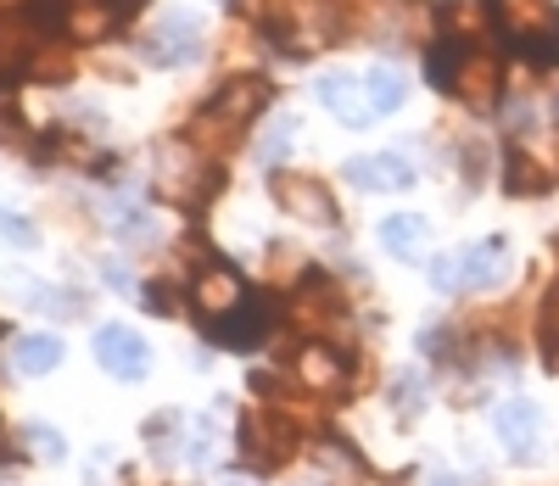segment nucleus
I'll return each mask as SVG.
<instances>
[{
  "instance_id": "nucleus-32",
  "label": "nucleus",
  "mask_w": 559,
  "mask_h": 486,
  "mask_svg": "<svg viewBox=\"0 0 559 486\" xmlns=\"http://www.w3.org/2000/svg\"><path fill=\"white\" fill-rule=\"evenodd\" d=\"M7 453H12V448H7V442H0V459H7Z\"/></svg>"
},
{
  "instance_id": "nucleus-13",
  "label": "nucleus",
  "mask_w": 559,
  "mask_h": 486,
  "mask_svg": "<svg viewBox=\"0 0 559 486\" xmlns=\"http://www.w3.org/2000/svg\"><path fill=\"white\" fill-rule=\"evenodd\" d=\"M537 425H543V414H537V403L532 398H509L498 414H492V430H498V442L515 453L521 464H532L537 459Z\"/></svg>"
},
{
  "instance_id": "nucleus-6",
  "label": "nucleus",
  "mask_w": 559,
  "mask_h": 486,
  "mask_svg": "<svg viewBox=\"0 0 559 486\" xmlns=\"http://www.w3.org/2000/svg\"><path fill=\"white\" fill-rule=\"evenodd\" d=\"M269 102H274V84H269L263 73H241V79H218V90L207 95L202 112H213V118H224V123L247 129Z\"/></svg>"
},
{
  "instance_id": "nucleus-23",
  "label": "nucleus",
  "mask_w": 559,
  "mask_h": 486,
  "mask_svg": "<svg viewBox=\"0 0 559 486\" xmlns=\"http://www.w3.org/2000/svg\"><path fill=\"white\" fill-rule=\"evenodd\" d=\"M140 297H146V308H152V313L174 319V313L191 308V285H174V280H146V285H140Z\"/></svg>"
},
{
  "instance_id": "nucleus-21",
  "label": "nucleus",
  "mask_w": 559,
  "mask_h": 486,
  "mask_svg": "<svg viewBox=\"0 0 559 486\" xmlns=\"http://www.w3.org/2000/svg\"><path fill=\"white\" fill-rule=\"evenodd\" d=\"M426 218H414V213H392L381 218V247L397 252V258H419V247H426Z\"/></svg>"
},
{
  "instance_id": "nucleus-29",
  "label": "nucleus",
  "mask_w": 559,
  "mask_h": 486,
  "mask_svg": "<svg viewBox=\"0 0 559 486\" xmlns=\"http://www.w3.org/2000/svg\"><path fill=\"white\" fill-rule=\"evenodd\" d=\"M102 280H107L112 291H134V274H129L123 263H102Z\"/></svg>"
},
{
  "instance_id": "nucleus-3",
  "label": "nucleus",
  "mask_w": 559,
  "mask_h": 486,
  "mask_svg": "<svg viewBox=\"0 0 559 486\" xmlns=\"http://www.w3.org/2000/svg\"><path fill=\"white\" fill-rule=\"evenodd\" d=\"M236 453H241L247 470L269 475V470H280V464L297 453V425L280 419V414H241V425H236Z\"/></svg>"
},
{
  "instance_id": "nucleus-1",
  "label": "nucleus",
  "mask_w": 559,
  "mask_h": 486,
  "mask_svg": "<svg viewBox=\"0 0 559 486\" xmlns=\"http://www.w3.org/2000/svg\"><path fill=\"white\" fill-rule=\"evenodd\" d=\"M224 190V174L218 163H202V152H191V145H168L163 163H157V197L185 208V213H202L213 197Z\"/></svg>"
},
{
  "instance_id": "nucleus-18",
  "label": "nucleus",
  "mask_w": 559,
  "mask_h": 486,
  "mask_svg": "<svg viewBox=\"0 0 559 486\" xmlns=\"http://www.w3.org/2000/svg\"><path fill=\"white\" fill-rule=\"evenodd\" d=\"M12 364H17L23 375H51V369L62 364V335H45V330L17 335V342H12Z\"/></svg>"
},
{
  "instance_id": "nucleus-8",
  "label": "nucleus",
  "mask_w": 559,
  "mask_h": 486,
  "mask_svg": "<svg viewBox=\"0 0 559 486\" xmlns=\"http://www.w3.org/2000/svg\"><path fill=\"white\" fill-rule=\"evenodd\" d=\"M241 303H247V285H241V274L229 263H213V269L191 274V308H197L202 324H218L224 313H236Z\"/></svg>"
},
{
  "instance_id": "nucleus-25",
  "label": "nucleus",
  "mask_w": 559,
  "mask_h": 486,
  "mask_svg": "<svg viewBox=\"0 0 559 486\" xmlns=\"http://www.w3.org/2000/svg\"><path fill=\"white\" fill-rule=\"evenodd\" d=\"M0 247H17V252H28V247H39V229H34L23 213L0 208Z\"/></svg>"
},
{
  "instance_id": "nucleus-2",
  "label": "nucleus",
  "mask_w": 559,
  "mask_h": 486,
  "mask_svg": "<svg viewBox=\"0 0 559 486\" xmlns=\"http://www.w3.org/2000/svg\"><path fill=\"white\" fill-rule=\"evenodd\" d=\"M269 197H274L280 213L297 218V224H319V229H336V224H342V208H336V197H331V185L313 179V174L274 168V174H269Z\"/></svg>"
},
{
  "instance_id": "nucleus-20",
  "label": "nucleus",
  "mask_w": 559,
  "mask_h": 486,
  "mask_svg": "<svg viewBox=\"0 0 559 486\" xmlns=\"http://www.w3.org/2000/svg\"><path fill=\"white\" fill-rule=\"evenodd\" d=\"M364 102H369V112H397L403 102H408V84H403V73L397 68H369L364 73Z\"/></svg>"
},
{
  "instance_id": "nucleus-33",
  "label": "nucleus",
  "mask_w": 559,
  "mask_h": 486,
  "mask_svg": "<svg viewBox=\"0 0 559 486\" xmlns=\"http://www.w3.org/2000/svg\"><path fill=\"white\" fill-rule=\"evenodd\" d=\"M0 335H7V324H0Z\"/></svg>"
},
{
  "instance_id": "nucleus-11",
  "label": "nucleus",
  "mask_w": 559,
  "mask_h": 486,
  "mask_svg": "<svg viewBox=\"0 0 559 486\" xmlns=\"http://www.w3.org/2000/svg\"><path fill=\"white\" fill-rule=\"evenodd\" d=\"M498 84H503V68H498V57H487V51H471V57L459 62V73H453L448 95H459L464 107L487 112V107H498Z\"/></svg>"
},
{
  "instance_id": "nucleus-24",
  "label": "nucleus",
  "mask_w": 559,
  "mask_h": 486,
  "mask_svg": "<svg viewBox=\"0 0 559 486\" xmlns=\"http://www.w3.org/2000/svg\"><path fill=\"white\" fill-rule=\"evenodd\" d=\"M23 442H28V453L45 459V464H62V459H68V436L51 430V425H23Z\"/></svg>"
},
{
  "instance_id": "nucleus-5",
  "label": "nucleus",
  "mask_w": 559,
  "mask_h": 486,
  "mask_svg": "<svg viewBox=\"0 0 559 486\" xmlns=\"http://www.w3.org/2000/svg\"><path fill=\"white\" fill-rule=\"evenodd\" d=\"M347 319V297L336 291V280L324 269H302L297 291H292V324L297 330H324Z\"/></svg>"
},
{
  "instance_id": "nucleus-10",
  "label": "nucleus",
  "mask_w": 559,
  "mask_h": 486,
  "mask_svg": "<svg viewBox=\"0 0 559 486\" xmlns=\"http://www.w3.org/2000/svg\"><path fill=\"white\" fill-rule=\"evenodd\" d=\"M487 12L503 34H515V45L559 34V7L554 0H487Z\"/></svg>"
},
{
  "instance_id": "nucleus-22",
  "label": "nucleus",
  "mask_w": 559,
  "mask_h": 486,
  "mask_svg": "<svg viewBox=\"0 0 559 486\" xmlns=\"http://www.w3.org/2000/svg\"><path fill=\"white\" fill-rule=\"evenodd\" d=\"M23 79H28V84H68V79H73V57H68L62 45L51 39V45H39V51L28 57Z\"/></svg>"
},
{
  "instance_id": "nucleus-7",
  "label": "nucleus",
  "mask_w": 559,
  "mask_h": 486,
  "mask_svg": "<svg viewBox=\"0 0 559 486\" xmlns=\"http://www.w3.org/2000/svg\"><path fill=\"white\" fill-rule=\"evenodd\" d=\"M207 330V342L218 347H258L263 335L274 330V297L269 291H247V303L236 313H224L218 324H202Z\"/></svg>"
},
{
  "instance_id": "nucleus-12",
  "label": "nucleus",
  "mask_w": 559,
  "mask_h": 486,
  "mask_svg": "<svg viewBox=\"0 0 559 486\" xmlns=\"http://www.w3.org/2000/svg\"><path fill=\"white\" fill-rule=\"evenodd\" d=\"M292 369H297V380L308 386V392H342L347 386V375H353V364H347V353H336V347H324V342H308V347H297L292 353Z\"/></svg>"
},
{
  "instance_id": "nucleus-19",
  "label": "nucleus",
  "mask_w": 559,
  "mask_h": 486,
  "mask_svg": "<svg viewBox=\"0 0 559 486\" xmlns=\"http://www.w3.org/2000/svg\"><path fill=\"white\" fill-rule=\"evenodd\" d=\"M559 179L537 163V157H526V152H509V163H503V190L509 197H543V190H554Z\"/></svg>"
},
{
  "instance_id": "nucleus-30",
  "label": "nucleus",
  "mask_w": 559,
  "mask_h": 486,
  "mask_svg": "<svg viewBox=\"0 0 559 486\" xmlns=\"http://www.w3.org/2000/svg\"><path fill=\"white\" fill-rule=\"evenodd\" d=\"M543 364H548V369L559 375V342H554V347H543Z\"/></svg>"
},
{
  "instance_id": "nucleus-16",
  "label": "nucleus",
  "mask_w": 559,
  "mask_h": 486,
  "mask_svg": "<svg viewBox=\"0 0 559 486\" xmlns=\"http://www.w3.org/2000/svg\"><path fill=\"white\" fill-rule=\"evenodd\" d=\"M503 274H509V247H503V240H481V247L459 252V285L464 291H487Z\"/></svg>"
},
{
  "instance_id": "nucleus-26",
  "label": "nucleus",
  "mask_w": 559,
  "mask_h": 486,
  "mask_svg": "<svg viewBox=\"0 0 559 486\" xmlns=\"http://www.w3.org/2000/svg\"><path fill=\"white\" fill-rule=\"evenodd\" d=\"M292 129H297L292 118H280V129H274V134L263 140V163H269V168H274L280 157H286V152H292Z\"/></svg>"
},
{
  "instance_id": "nucleus-17",
  "label": "nucleus",
  "mask_w": 559,
  "mask_h": 486,
  "mask_svg": "<svg viewBox=\"0 0 559 486\" xmlns=\"http://www.w3.org/2000/svg\"><path fill=\"white\" fill-rule=\"evenodd\" d=\"M313 464H319V475L331 481V486H358V481H364V459L342 442V436H324V442H313Z\"/></svg>"
},
{
  "instance_id": "nucleus-27",
  "label": "nucleus",
  "mask_w": 559,
  "mask_h": 486,
  "mask_svg": "<svg viewBox=\"0 0 559 486\" xmlns=\"http://www.w3.org/2000/svg\"><path fill=\"white\" fill-rule=\"evenodd\" d=\"M431 285H437V291H464V285H459V252L431 258Z\"/></svg>"
},
{
  "instance_id": "nucleus-15",
  "label": "nucleus",
  "mask_w": 559,
  "mask_h": 486,
  "mask_svg": "<svg viewBox=\"0 0 559 486\" xmlns=\"http://www.w3.org/2000/svg\"><path fill=\"white\" fill-rule=\"evenodd\" d=\"M342 174H347L358 190H414V168H408V157H397V152H381V157H353Z\"/></svg>"
},
{
  "instance_id": "nucleus-34",
  "label": "nucleus",
  "mask_w": 559,
  "mask_h": 486,
  "mask_svg": "<svg viewBox=\"0 0 559 486\" xmlns=\"http://www.w3.org/2000/svg\"><path fill=\"white\" fill-rule=\"evenodd\" d=\"M229 486H236V481H229Z\"/></svg>"
},
{
  "instance_id": "nucleus-28",
  "label": "nucleus",
  "mask_w": 559,
  "mask_h": 486,
  "mask_svg": "<svg viewBox=\"0 0 559 486\" xmlns=\"http://www.w3.org/2000/svg\"><path fill=\"white\" fill-rule=\"evenodd\" d=\"M397 414H419V375H397Z\"/></svg>"
},
{
  "instance_id": "nucleus-31",
  "label": "nucleus",
  "mask_w": 559,
  "mask_h": 486,
  "mask_svg": "<svg viewBox=\"0 0 559 486\" xmlns=\"http://www.w3.org/2000/svg\"><path fill=\"white\" fill-rule=\"evenodd\" d=\"M431 486H459V475H431Z\"/></svg>"
},
{
  "instance_id": "nucleus-4",
  "label": "nucleus",
  "mask_w": 559,
  "mask_h": 486,
  "mask_svg": "<svg viewBox=\"0 0 559 486\" xmlns=\"http://www.w3.org/2000/svg\"><path fill=\"white\" fill-rule=\"evenodd\" d=\"M134 51H140L146 68H185L202 51V23L191 12H168V17H157L146 34L134 39Z\"/></svg>"
},
{
  "instance_id": "nucleus-14",
  "label": "nucleus",
  "mask_w": 559,
  "mask_h": 486,
  "mask_svg": "<svg viewBox=\"0 0 559 486\" xmlns=\"http://www.w3.org/2000/svg\"><path fill=\"white\" fill-rule=\"evenodd\" d=\"M313 90H319V107L336 112V118L353 123V129H364L369 118H376V112H369V102H364V79H353V73H342V68H331Z\"/></svg>"
},
{
  "instance_id": "nucleus-9",
  "label": "nucleus",
  "mask_w": 559,
  "mask_h": 486,
  "mask_svg": "<svg viewBox=\"0 0 559 486\" xmlns=\"http://www.w3.org/2000/svg\"><path fill=\"white\" fill-rule=\"evenodd\" d=\"M96 364L107 375H118V380H140L152 369V353H146V342H140L129 324H102L96 330Z\"/></svg>"
}]
</instances>
